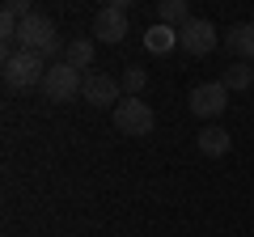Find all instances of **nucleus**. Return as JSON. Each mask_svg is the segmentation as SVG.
Wrapping results in <instances>:
<instances>
[{
  "instance_id": "nucleus-1",
  "label": "nucleus",
  "mask_w": 254,
  "mask_h": 237,
  "mask_svg": "<svg viewBox=\"0 0 254 237\" xmlns=\"http://www.w3.org/2000/svg\"><path fill=\"white\" fill-rule=\"evenodd\" d=\"M17 43H21V51H38L43 59H55V55H60V34H55V21L47 17V13H34V17L21 21Z\"/></svg>"
},
{
  "instance_id": "nucleus-2",
  "label": "nucleus",
  "mask_w": 254,
  "mask_h": 237,
  "mask_svg": "<svg viewBox=\"0 0 254 237\" xmlns=\"http://www.w3.org/2000/svg\"><path fill=\"white\" fill-rule=\"evenodd\" d=\"M47 59L38 51H17L13 59H4V85L9 89H43V76H47Z\"/></svg>"
},
{
  "instance_id": "nucleus-3",
  "label": "nucleus",
  "mask_w": 254,
  "mask_h": 237,
  "mask_svg": "<svg viewBox=\"0 0 254 237\" xmlns=\"http://www.w3.org/2000/svg\"><path fill=\"white\" fill-rule=\"evenodd\" d=\"M127 21H131V0H110L93 13V38L98 43H123Z\"/></svg>"
},
{
  "instance_id": "nucleus-4",
  "label": "nucleus",
  "mask_w": 254,
  "mask_h": 237,
  "mask_svg": "<svg viewBox=\"0 0 254 237\" xmlns=\"http://www.w3.org/2000/svg\"><path fill=\"white\" fill-rule=\"evenodd\" d=\"M81 89H85V76L76 72L72 64H64V59H60V64L47 68V76H43V98L47 102H72Z\"/></svg>"
},
{
  "instance_id": "nucleus-5",
  "label": "nucleus",
  "mask_w": 254,
  "mask_h": 237,
  "mask_svg": "<svg viewBox=\"0 0 254 237\" xmlns=\"http://www.w3.org/2000/svg\"><path fill=\"white\" fill-rule=\"evenodd\" d=\"M115 127L123 131V136H148V131L157 127V115H153V106H148V102L123 98V102L115 106Z\"/></svg>"
},
{
  "instance_id": "nucleus-6",
  "label": "nucleus",
  "mask_w": 254,
  "mask_h": 237,
  "mask_svg": "<svg viewBox=\"0 0 254 237\" xmlns=\"http://www.w3.org/2000/svg\"><path fill=\"white\" fill-rule=\"evenodd\" d=\"M190 115H199V118H216V115H225V106H229V89L220 81H203V85H195L190 89Z\"/></svg>"
},
{
  "instance_id": "nucleus-7",
  "label": "nucleus",
  "mask_w": 254,
  "mask_h": 237,
  "mask_svg": "<svg viewBox=\"0 0 254 237\" xmlns=\"http://www.w3.org/2000/svg\"><path fill=\"white\" fill-rule=\"evenodd\" d=\"M216 38H220V34H216V26H212L208 17H190L187 26L178 30V47H182L187 55H208L212 47H216Z\"/></svg>"
},
{
  "instance_id": "nucleus-8",
  "label": "nucleus",
  "mask_w": 254,
  "mask_h": 237,
  "mask_svg": "<svg viewBox=\"0 0 254 237\" xmlns=\"http://www.w3.org/2000/svg\"><path fill=\"white\" fill-rule=\"evenodd\" d=\"M119 89H123V85H119L115 76H106V72H89V76H85L81 98L93 102V106H119Z\"/></svg>"
},
{
  "instance_id": "nucleus-9",
  "label": "nucleus",
  "mask_w": 254,
  "mask_h": 237,
  "mask_svg": "<svg viewBox=\"0 0 254 237\" xmlns=\"http://www.w3.org/2000/svg\"><path fill=\"white\" fill-rule=\"evenodd\" d=\"M225 43H229V51H233L237 59H250V64H254V21H237V26H229Z\"/></svg>"
},
{
  "instance_id": "nucleus-10",
  "label": "nucleus",
  "mask_w": 254,
  "mask_h": 237,
  "mask_svg": "<svg viewBox=\"0 0 254 237\" xmlns=\"http://www.w3.org/2000/svg\"><path fill=\"white\" fill-rule=\"evenodd\" d=\"M195 144H199V153H203V157H225V153H229V144H233V136H229L225 127H216V123H208V127L195 136Z\"/></svg>"
},
{
  "instance_id": "nucleus-11",
  "label": "nucleus",
  "mask_w": 254,
  "mask_h": 237,
  "mask_svg": "<svg viewBox=\"0 0 254 237\" xmlns=\"http://www.w3.org/2000/svg\"><path fill=\"white\" fill-rule=\"evenodd\" d=\"M190 21V9H187V0H157V26H187Z\"/></svg>"
},
{
  "instance_id": "nucleus-12",
  "label": "nucleus",
  "mask_w": 254,
  "mask_h": 237,
  "mask_svg": "<svg viewBox=\"0 0 254 237\" xmlns=\"http://www.w3.org/2000/svg\"><path fill=\"white\" fill-rule=\"evenodd\" d=\"M64 64H72L76 72H85V68L93 64V43H89V38H76V43H68V47H64Z\"/></svg>"
},
{
  "instance_id": "nucleus-13",
  "label": "nucleus",
  "mask_w": 254,
  "mask_h": 237,
  "mask_svg": "<svg viewBox=\"0 0 254 237\" xmlns=\"http://www.w3.org/2000/svg\"><path fill=\"white\" fill-rule=\"evenodd\" d=\"M220 85H225V89H250V85H254V64H246V59H237L233 68H225V76H220Z\"/></svg>"
},
{
  "instance_id": "nucleus-14",
  "label": "nucleus",
  "mask_w": 254,
  "mask_h": 237,
  "mask_svg": "<svg viewBox=\"0 0 254 237\" xmlns=\"http://www.w3.org/2000/svg\"><path fill=\"white\" fill-rule=\"evenodd\" d=\"M144 47L148 51H170V47H178V30H170V26H153L144 34Z\"/></svg>"
},
{
  "instance_id": "nucleus-15",
  "label": "nucleus",
  "mask_w": 254,
  "mask_h": 237,
  "mask_svg": "<svg viewBox=\"0 0 254 237\" xmlns=\"http://www.w3.org/2000/svg\"><path fill=\"white\" fill-rule=\"evenodd\" d=\"M119 85L127 89V98H140V93H144V85H148V76H144V68H127Z\"/></svg>"
},
{
  "instance_id": "nucleus-16",
  "label": "nucleus",
  "mask_w": 254,
  "mask_h": 237,
  "mask_svg": "<svg viewBox=\"0 0 254 237\" xmlns=\"http://www.w3.org/2000/svg\"><path fill=\"white\" fill-rule=\"evenodd\" d=\"M4 13H9V17H17V21L34 17V9H30V0H9V4H4Z\"/></svg>"
}]
</instances>
